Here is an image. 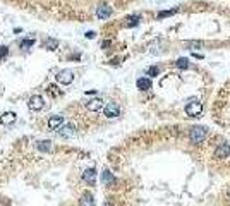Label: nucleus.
<instances>
[{
  "instance_id": "nucleus-1",
  "label": "nucleus",
  "mask_w": 230,
  "mask_h": 206,
  "mask_svg": "<svg viewBox=\"0 0 230 206\" xmlns=\"http://www.w3.org/2000/svg\"><path fill=\"white\" fill-rule=\"evenodd\" d=\"M35 167L36 160L28 156L0 163V206H83L81 201L55 199L53 187L41 182Z\"/></svg>"
},
{
  "instance_id": "nucleus-2",
  "label": "nucleus",
  "mask_w": 230,
  "mask_h": 206,
  "mask_svg": "<svg viewBox=\"0 0 230 206\" xmlns=\"http://www.w3.org/2000/svg\"><path fill=\"white\" fill-rule=\"evenodd\" d=\"M206 136H208V129L204 126H196L189 132V138H191L192 144H201L204 139H206Z\"/></svg>"
},
{
  "instance_id": "nucleus-3",
  "label": "nucleus",
  "mask_w": 230,
  "mask_h": 206,
  "mask_svg": "<svg viewBox=\"0 0 230 206\" xmlns=\"http://www.w3.org/2000/svg\"><path fill=\"white\" fill-rule=\"evenodd\" d=\"M103 113L108 119H115V117L120 115V106L117 105L115 101H110V103H107V106L103 108Z\"/></svg>"
},
{
  "instance_id": "nucleus-4",
  "label": "nucleus",
  "mask_w": 230,
  "mask_h": 206,
  "mask_svg": "<svg viewBox=\"0 0 230 206\" xmlns=\"http://www.w3.org/2000/svg\"><path fill=\"white\" fill-rule=\"evenodd\" d=\"M201 112H203V105L199 101H192L185 106V113L189 117H198V115H201Z\"/></svg>"
},
{
  "instance_id": "nucleus-5",
  "label": "nucleus",
  "mask_w": 230,
  "mask_h": 206,
  "mask_svg": "<svg viewBox=\"0 0 230 206\" xmlns=\"http://www.w3.org/2000/svg\"><path fill=\"white\" fill-rule=\"evenodd\" d=\"M28 106L31 110H35V112H38V110H41L43 106H45V101H43V98L40 96V95H33L28 101Z\"/></svg>"
},
{
  "instance_id": "nucleus-6",
  "label": "nucleus",
  "mask_w": 230,
  "mask_h": 206,
  "mask_svg": "<svg viewBox=\"0 0 230 206\" xmlns=\"http://www.w3.org/2000/svg\"><path fill=\"white\" fill-rule=\"evenodd\" d=\"M57 81L60 84H71L72 81H74V72L69 71V69H65V71H60L57 74Z\"/></svg>"
},
{
  "instance_id": "nucleus-7",
  "label": "nucleus",
  "mask_w": 230,
  "mask_h": 206,
  "mask_svg": "<svg viewBox=\"0 0 230 206\" xmlns=\"http://www.w3.org/2000/svg\"><path fill=\"white\" fill-rule=\"evenodd\" d=\"M83 180H84L88 186H94L96 184V170L94 168H86L83 172Z\"/></svg>"
},
{
  "instance_id": "nucleus-8",
  "label": "nucleus",
  "mask_w": 230,
  "mask_h": 206,
  "mask_svg": "<svg viewBox=\"0 0 230 206\" xmlns=\"http://www.w3.org/2000/svg\"><path fill=\"white\" fill-rule=\"evenodd\" d=\"M228 154H230V144H227V143L218 144V148L215 149V156L217 158H227Z\"/></svg>"
},
{
  "instance_id": "nucleus-9",
  "label": "nucleus",
  "mask_w": 230,
  "mask_h": 206,
  "mask_svg": "<svg viewBox=\"0 0 230 206\" xmlns=\"http://www.w3.org/2000/svg\"><path fill=\"white\" fill-rule=\"evenodd\" d=\"M101 106H103V100L101 98H94V100H89L86 103V108L89 112H98V110H101Z\"/></svg>"
},
{
  "instance_id": "nucleus-10",
  "label": "nucleus",
  "mask_w": 230,
  "mask_h": 206,
  "mask_svg": "<svg viewBox=\"0 0 230 206\" xmlns=\"http://www.w3.org/2000/svg\"><path fill=\"white\" fill-rule=\"evenodd\" d=\"M62 122H64V117H62V115H52L48 119V129L57 131V129L62 126Z\"/></svg>"
},
{
  "instance_id": "nucleus-11",
  "label": "nucleus",
  "mask_w": 230,
  "mask_h": 206,
  "mask_svg": "<svg viewBox=\"0 0 230 206\" xmlns=\"http://www.w3.org/2000/svg\"><path fill=\"white\" fill-rule=\"evenodd\" d=\"M110 14H112L110 5H100L96 9V16L100 17V19H107V17H110Z\"/></svg>"
},
{
  "instance_id": "nucleus-12",
  "label": "nucleus",
  "mask_w": 230,
  "mask_h": 206,
  "mask_svg": "<svg viewBox=\"0 0 230 206\" xmlns=\"http://www.w3.org/2000/svg\"><path fill=\"white\" fill-rule=\"evenodd\" d=\"M136 86H137V89H151L153 83L148 77H139V79L136 81Z\"/></svg>"
},
{
  "instance_id": "nucleus-13",
  "label": "nucleus",
  "mask_w": 230,
  "mask_h": 206,
  "mask_svg": "<svg viewBox=\"0 0 230 206\" xmlns=\"http://www.w3.org/2000/svg\"><path fill=\"white\" fill-rule=\"evenodd\" d=\"M74 131H76V127L72 126V124H67V126H64L58 131V134H60L62 138H71V136H74Z\"/></svg>"
},
{
  "instance_id": "nucleus-14",
  "label": "nucleus",
  "mask_w": 230,
  "mask_h": 206,
  "mask_svg": "<svg viewBox=\"0 0 230 206\" xmlns=\"http://www.w3.org/2000/svg\"><path fill=\"white\" fill-rule=\"evenodd\" d=\"M14 120H16V113L14 112H5L2 117H0V122L3 124V126H9V124H12Z\"/></svg>"
},
{
  "instance_id": "nucleus-15",
  "label": "nucleus",
  "mask_w": 230,
  "mask_h": 206,
  "mask_svg": "<svg viewBox=\"0 0 230 206\" xmlns=\"http://www.w3.org/2000/svg\"><path fill=\"white\" fill-rule=\"evenodd\" d=\"M57 46H58V41L57 40H53V38H46L45 41H43V48H46V50H57Z\"/></svg>"
},
{
  "instance_id": "nucleus-16",
  "label": "nucleus",
  "mask_w": 230,
  "mask_h": 206,
  "mask_svg": "<svg viewBox=\"0 0 230 206\" xmlns=\"http://www.w3.org/2000/svg\"><path fill=\"white\" fill-rule=\"evenodd\" d=\"M177 67L187 69L189 67V60H187V58H179V60H177Z\"/></svg>"
},
{
  "instance_id": "nucleus-17",
  "label": "nucleus",
  "mask_w": 230,
  "mask_h": 206,
  "mask_svg": "<svg viewBox=\"0 0 230 206\" xmlns=\"http://www.w3.org/2000/svg\"><path fill=\"white\" fill-rule=\"evenodd\" d=\"M35 45V40H23V41H21V48H29V46H33Z\"/></svg>"
},
{
  "instance_id": "nucleus-18",
  "label": "nucleus",
  "mask_w": 230,
  "mask_h": 206,
  "mask_svg": "<svg viewBox=\"0 0 230 206\" xmlns=\"http://www.w3.org/2000/svg\"><path fill=\"white\" fill-rule=\"evenodd\" d=\"M175 12H177V10H163V12H160L158 14V17H167V16H172V14H175Z\"/></svg>"
},
{
  "instance_id": "nucleus-19",
  "label": "nucleus",
  "mask_w": 230,
  "mask_h": 206,
  "mask_svg": "<svg viewBox=\"0 0 230 206\" xmlns=\"http://www.w3.org/2000/svg\"><path fill=\"white\" fill-rule=\"evenodd\" d=\"M7 53H9V48H7V46H0V58H5L7 57Z\"/></svg>"
},
{
  "instance_id": "nucleus-20",
  "label": "nucleus",
  "mask_w": 230,
  "mask_h": 206,
  "mask_svg": "<svg viewBox=\"0 0 230 206\" xmlns=\"http://www.w3.org/2000/svg\"><path fill=\"white\" fill-rule=\"evenodd\" d=\"M158 72H160L158 67H149L148 69V74H151V76H158Z\"/></svg>"
},
{
  "instance_id": "nucleus-21",
  "label": "nucleus",
  "mask_w": 230,
  "mask_h": 206,
  "mask_svg": "<svg viewBox=\"0 0 230 206\" xmlns=\"http://www.w3.org/2000/svg\"><path fill=\"white\" fill-rule=\"evenodd\" d=\"M94 36H96V33H94V31H88V33H86V38H89V40L94 38Z\"/></svg>"
}]
</instances>
